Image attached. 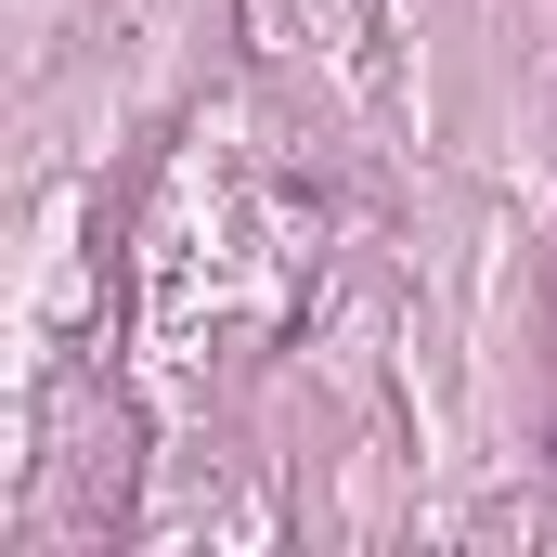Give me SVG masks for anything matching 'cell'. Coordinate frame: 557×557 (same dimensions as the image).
Instances as JSON below:
<instances>
[]
</instances>
